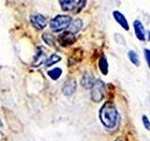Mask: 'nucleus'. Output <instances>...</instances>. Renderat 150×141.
I'll return each mask as SVG.
<instances>
[{"label":"nucleus","instance_id":"7ed1b4c3","mask_svg":"<svg viewBox=\"0 0 150 141\" xmlns=\"http://www.w3.org/2000/svg\"><path fill=\"white\" fill-rule=\"evenodd\" d=\"M105 93V86L101 80L97 79L91 88V100L95 103L100 102Z\"/></svg>","mask_w":150,"mask_h":141},{"label":"nucleus","instance_id":"f03ea898","mask_svg":"<svg viewBox=\"0 0 150 141\" xmlns=\"http://www.w3.org/2000/svg\"><path fill=\"white\" fill-rule=\"evenodd\" d=\"M71 18L68 15H57L54 17L50 23V26L54 32H59L69 28Z\"/></svg>","mask_w":150,"mask_h":141},{"label":"nucleus","instance_id":"9d476101","mask_svg":"<svg viewBox=\"0 0 150 141\" xmlns=\"http://www.w3.org/2000/svg\"><path fill=\"white\" fill-rule=\"evenodd\" d=\"M94 83H95V80H94L93 74H91L90 73H86L83 75V78L81 80V84L83 87L86 88H92Z\"/></svg>","mask_w":150,"mask_h":141},{"label":"nucleus","instance_id":"f8f14e48","mask_svg":"<svg viewBox=\"0 0 150 141\" xmlns=\"http://www.w3.org/2000/svg\"><path fill=\"white\" fill-rule=\"evenodd\" d=\"M98 67H100V70L102 73V74H104V75L108 74V62H107V59L104 56H102L100 58V61H98Z\"/></svg>","mask_w":150,"mask_h":141},{"label":"nucleus","instance_id":"39448f33","mask_svg":"<svg viewBox=\"0 0 150 141\" xmlns=\"http://www.w3.org/2000/svg\"><path fill=\"white\" fill-rule=\"evenodd\" d=\"M75 41H76V38H75L74 34L69 31L63 33L62 35L59 36V39H58V41L61 44V46H64V47L73 44Z\"/></svg>","mask_w":150,"mask_h":141},{"label":"nucleus","instance_id":"f257e3e1","mask_svg":"<svg viewBox=\"0 0 150 141\" xmlns=\"http://www.w3.org/2000/svg\"><path fill=\"white\" fill-rule=\"evenodd\" d=\"M98 117L101 123L108 129H114L119 120V115L116 107L111 102H107L101 106Z\"/></svg>","mask_w":150,"mask_h":141},{"label":"nucleus","instance_id":"ddd939ff","mask_svg":"<svg viewBox=\"0 0 150 141\" xmlns=\"http://www.w3.org/2000/svg\"><path fill=\"white\" fill-rule=\"evenodd\" d=\"M61 74H62V70L60 68H54L48 72V75L53 80H57Z\"/></svg>","mask_w":150,"mask_h":141},{"label":"nucleus","instance_id":"0eeeda50","mask_svg":"<svg viewBox=\"0 0 150 141\" xmlns=\"http://www.w3.org/2000/svg\"><path fill=\"white\" fill-rule=\"evenodd\" d=\"M76 88H77L76 81H75L74 79H69L65 83L62 91H63V93L65 94L66 96H69V95H71V94H73L75 92V90H76Z\"/></svg>","mask_w":150,"mask_h":141},{"label":"nucleus","instance_id":"1a4fd4ad","mask_svg":"<svg viewBox=\"0 0 150 141\" xmlns=\"http://www.w3.org/2000/svg\"><path fill=\"white\" fill-rule=\"evenodd\" d=\"M112 15H114V18H115V20L118 23V25L120 26H122L124 28L125 30H127L128 31L129 30V24H128V21H127V19H126V17L122 14L120 11H114L112 12Z\"/></svg>","mask_w":150,"mask_h":141},{"label":"nucleus","instance_id":"9b49d317","mask_svg":"<svg viewBox=\"0 0 150 141\" xmlns=\"http://www.w3.org/2000/svg\"><path fill=\"white\" fill-rule=\"evenodd\" d=\"M82 26H83V21L81 19H75L74 21L70 23V25L69 26V31L75 34V33H77L81 30Z\"/></svg>","mask_w":150,"mask_h":141},{"label":"nucleus","instance_id":"a211bd4d","mask_svg":"<svg viewBox=\"0 0 150 141\" xmlns=\"http://www.w3.org/2000/svg\"><path fill=\"white\" fill-rule=\"evenodd\" d=\"M144 53L145 59H146V62H147V64H148V66H149V68H150V50H148V49H144Z\"/></svg>","mask_w":150,"mask_h":141},{"label":"nucleus","instance_id":"aec40b11","mask_svg":"<svg viewBox=\"0 0 150 141\" xmlns=\"http://www.w3.org/2000/svg\"><path fill=\"white\" fill-rule=\"evenodd\" d=\"M115 141H121V140H120V139H116Z\"/></svg>","mask_w":150,"mask_h":141},{"label":"nucleus","instance_id":"f3484780","mask_svg":"<svg viewBox=\"0 0 150 141\" xmlns=\"http://www.w3.org/2000/svg\"><path fill=\"white\" fill-rule=\"evenodd\" d=\"M143 123L144 128L146 130H150V121L146 116H143Z\"/></svg>","mask_w":150,"mask_h":141},{"label":"nucleus","instance_id":"dca6fc26","mask_svg":"<svg viewBox=\"0 0 150 141\" xmlns=\"http://www.w3.org/2000/svg\"><path fill=\"white\" fill-rule=\"evenodd\" d=\"M43 40L44 41L46 42L48 45H51V46H53L54 43V37L53 36H51L50 34H43Z\"/></svg>","mask_w":150,"mask_h":141},{"label":"nucleus","instance_id":"6ab92c4d","mask_svg":"<svg viewBox=\"0 0 150 141\" xmlns=\"http://www.w3.org/2000/svg\"><path fill=\"white\" fill-rule=\"evenodd\" d=\"M0 127H2V121H1V120H0Z\"/></svg>","mask_w":150,"mask_h":141},{"label":"nucleus","instance_id":"2eb2a0df","mask_svg":"<svg viewBox=\"0 0 150 141\" xmlns=\"http://www.w3.org/2000/svg\"><path fill=\"white\" fill-rule=\"evenodd\" d=\"M128 56H129V60L132 62L134 65H136V66H139L140 65V58H139V56L135 53L134 51H129V54H128Z\"/></svg>","mask_w":150,"mask_h":141},{"label":"nucleus","instance_id":"423d86ee","mask_svg":"<svg viewBox=\"0 0 150 141\" xmlns=\"http://www.w3.org/2000/svg\"><path fill=\"white\" fill-rule=\"evenodd\" d=\"M30 21L33 26L38 30H42L46 26V19L44 16L40 15V14H37V15L31 16Z\"/></svg>","mask_w":150,"mask_h":141},{"label":"nucleus","instance_id":"20e7f679","mask_svg":"<svg viewBox=\"0 0 150 141\" xmlns=\"http://www.w3.org/2000/svg\"><path fill=\"white\" fill-rule=\"evenodd\" d=\"M86 5V0H60V6L63 11H72L75 8L83 9Z\"/></svg>","mask_w":150,"mask_h":141},{"label":"nucleus","instance_id":"6e6552de","mask_svg":"<svg viewBox=\"0 0 150 141\" xmlns=\"http://www.w3.org/2000/svg\"><path fill=\"white\" fill-rule=\"evenodd\" d=\"M133 26H134V30H135V35L137 37V39L140 41H144L145 40V31H144V27L142 25L139 20H135L133 23Z\"/></svg>","mask_w":150,"mask_h":141},{"label":"nucleus","instance_id":"4468645a","mask_svg":"<svg viewBox=\"0 0 150 141\" xmlns=\"http://www.w3.org/2000/svg\"><path fill=\"white\" fill-rule=\"evenodd\" d=\"M60 60H61V58H60L59 56H57V55H53V56H51L48 59H46L45 65L47 66V67H50V66L59 62Z\"/></svg>","mask_w":150,"mask_h":141}]
</instances>
